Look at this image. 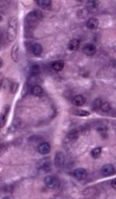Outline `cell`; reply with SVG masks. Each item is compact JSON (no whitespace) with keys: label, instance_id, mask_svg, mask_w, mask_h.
Returning a JSON list of instances; mask_svg holds the SVG:
<instances>
[{"label":"cell","instance_id":"obj_1","mask_svg":"<svg viewBox=\"0 0 116 199\" xmlns=\"http://www.w3.org/2000/svg\"><path fill=\"white\" fill-rule=\"evenodd\" d=\"M17 30H18V19L14 16L10 17L6 29V38L9 42H13L15 41L17 35Z\"/></svg>","mask_w":116,"mask_h":199},{"label":"cell","instance_id":"obj_2","mask_svg":"<svg viewBox=\"0 0 116 199\" xmlns=\"http://www.w3.org/2000/svg\"><path fill=\"white\" fill-rule=\"evenodd\" d=\"M42 13L40 10H32L26 16V18H25L26 26H27L28 28L34 29V28L36 27L40 20L42 19Z\"/></svg>","mask_w":116,"mask_h":199},{"label":"cell","instance_id":"obj_3","mask_svg":"<svg viewBox=\"0 0 116 199\" xmlns=\"http://www.w3.org/2000/svg\"><path fill=\"white\" fill-rule=\"evenodd\" d=\"M44 183L45 186L49 189H56L59 185V180L54 175H48L44 177Z\"/></svg>","mask_w":116,"mask_h":199},{"label":"cell","instance_id":"obj_4","mask_svg":"<svg viewBox=\"0 0 116 199\" xmlns=\"http://www.w3.org/2000/svg\"><path fill=\"white\" fill-rule=\"evenodd\" d=\"M65 156L62 152H57L55 156V165L58 169H62L65 165Z\"/></svg>","mask_w":116,"mask_h":199},{"label":"cell","instance_id":"obj_5","mask_svg":"<svg viewBox=\"0 0 116 199\" xmlns=\"http://www.w3.org/2000/svg\"><path fill=\"white\" fill-rule=\"evenodd\" d=\"M115 173V168L112 164H105L102 166V169H101V173L103 175L104 177H110L112 176Z\"/></svg>","mask_w":116,"mask_h":199},{"label":"cell","instance_id":"obj_6","mask_svg":"<svg viewBox=\"0 0 116 199\" xmlns=\"http://www.w3.org/2000/svg\"><path fill=\"white\" fill-rule=\"evenodd\" d=\"M73 177L77 180L81 181V180H84L87 177V172L85 169L84 168H77L73 171Z\"/></svg>","mask_w":116,"mask_h":199},{"label":"cell","instance_id":"obj_7","mask_svg":"<svg viewBox=\"0 0 116 199\" xmlns=\"http://www.w3.org/2000/svg\"><path fill=\"white\" fill-rule=\"evenodd\" d=\"M38 151L42 155H47L51 151V146L49 145L48 142L42 141L38 145Z\"/></svg>","mask_w":116,"mask_h":199},{"label":"cell","instance_id":"obj_8","mask_svg":"<svg viewBox=\"0 0 116 199\" xmlns=\"http://www.w3.org/2000/svg\"><path fill=\"white\" fill-rule=\"evenodd\" d=\"M11 58L14 62H17L20 58V47L17 42L13 45V48L11 49Z\"/></svg>","mask_w":116,"mask_h":199},{"label":"cell","instance_id":"obj_9","mask_svg":"<svg viewBox=\"0 0 116 199\" xmlns=\"http://www.w3.org/2000/svg\"><path fill=\"white\" fill-rule=\"evenodd\" d=\"M72 104L75 106H77V107H81V106H83L85 104L86 100L84 96L78 94V95H76L72 97Z\"/></svg>","mask_w":116,"mask_h":199},{"label":"cell","instance_id":"obj_10","mask_svg":"<svg viewBox=\"0 0 116 199\" xmlns=\"http://www.w3.org/2000/svg\"><path fill=\"white\" fill-rule=\"evenodd\" d=\"M83 50H84V52L87 55L92 56L96 53L97 48L93 44H87V45L84 47Z\"/></svg>","mask_w":116,"mask_h":199},{"label":"cell","instance_id":"obj_11","mask_svg":"<svg viewBox=\"0 0 116 199\" xmlns=\"http://www.w3.org/2000/svg\"><path fill=\"white\" fill-rule=\"evenodd\" d=\"M86 25H87V27L90 30H96L99 26V20L95 17H92L87 20Z\"/></svg>","mask_w":116,"mask_h":199},{"label":"cell","instance_id":"obj_12","mask_svg":"<svg viewBox=\"0 0 116 199\" xmlns=\"http://www.w3.org/2000/svg\"><path fill=\"white\" fill-rule=\"evenodd\" d=\"M31 51L35 56H40L43 51V48L39 43H35L31 46Z\"/></svg>","mask_w":116,"mask_h":199},{"label":"cell","instance_id":"obj_13","mask_svg":"<svg viewBox=\"0 0 116 199\" xmlns=\"http://www.w3.org/2000/svg\"><path fill=\"white\" fill-rule=\"evenodd\" d=\"M31 93L33 96H35V97H41V96L43 95V93H44V90H43L42 87L39 85H35V86H32L31 90Z\"/></svg>","mask_w":116,"mask_h":199},{"label":"cell","instance_id":"obj_14","mask_svg":"<svg viewBox=\"0 0 116 199\" xmlns=\"http://www.w3.org/2000/svg\"><path fill=\"white\" fill-rule=\"evenodd\" d=\"M80 45V40L74 38V39H72L69 41V44H68V48H69V49L70 50V51H76V50H77L79 48Z\"/></svg>","mask_w":116,"mask_h":199},{"label":"cell","instance_id":"obj_15","mask_svg":"<svg viewBox=\"0 0 116 199\" xmlns=\"http://www.w3.org/2000/svg\"><path fill=\"white\" fill-rule=\"evenodd\" d=\"M64 66H65V62L62 60H58V61L54 62L52 65V68L53 70L56 71V72H60L63 69Z\"/></svg>","mask_w":116,"mask_h":199},{"label":"cell","instance_id":"obj_16","mask_svg":"<svg viewBox=\"0 0 116 199\" xmlns=\"http://www.w3.org/2000/svg\"><path fill=\"white\" fill-rule=\"evenodd\" d=\"M37 4L44 10H49L52 7V2L50 0H39L37 1Z\"/></svg>","mask_w":116,"mask_h":199},{"label":"cell","instance_id":"obj_17","mask_svg":"<svg viewBox=\"0 0 116 199\" xmlns=\"http://www.w3.org/2000/svg\"><path fill=\"white\" fill-rule=\"evenodd\" d=\"M72 113L77 116L80 117H87L90 114V112L85 110H81V109H72Z\"/></svg>","mask_w":116,"mask_h":199},{"label":"cell","instance_id":"obj_18","mask_svg":"<svg viewBox=\"0 0 116 199\" xmlns=\"http://www.w3.org/2000/svg\"><path fill=\"white\" fill-rule=\"evenodd\" d=\"M68 139L70 141H75L79 138V131L77 129H72L69 132L67 135Z\"/></svg>","mask_w":116,"mask_h":199},{"label":"cell","instance_id":"obj_19","mask_svg":"<svg viewBox=\"0 0 116 199\" xmlns=\"http://www.w3.org/2000/svg\"><path fill=\"white\" fill-rule=\"evenodd\" d=\"M9 110H10V106L7 105L6 107H5V110H4V112L2 113V116H1V128L5 125L6 121L7 116H8Z\"/></svg>","mask_w":116,"mask_h":199},{"label":"cell","instance_id":"obj_20","mask_svg":"<svg viewBox=\"0 0 116 199\" xmlns=\"http://www.w3.org/2000/svg\"><path fill=\"white\" fill-rule=\"evenodd\" d=\"M102 149L101 147H97V148H94L93 149H92L90 155H91V156L93 159H98L100 157L101 154H102Z\"/></svg>","mask_w":116,"mask_h":199},{"label":"cell","instance_id":"obj_21","mask_svg":"<svg viewBox=\"0 0 116 199\" xmlns=\"http://www.w3.org/2000/svg\"><path fill=\"white\" fill-rule=\"evenodd\" d=\"M102 103H103V101H102L101 98L95 99L93 102V110H98V109H100Z\"/></svg>","mask_w":116,"mask_h":199},{"label":"cell","instance_id":"obj_22","mask_svg":"<svg viewBox=\"0 0 116 199\" xmlns=\"http://www.w3.org/2000/svg\"><path fill=\"white\" fill-rule=\"evenodd\" d=\"M100 109L104 112H109L111 110V106L108 102H103Z\"/></svg>","mask_w":116,"mask_h":199},{"label":"cell","instance_id":"obj_23","mask_svg":"<svg viewBox=\"0 0 116 199\" xmlns=\"http://www.w3.org/2000/svg\"><path fill=\"white\" fill-rule=\"evenodd\" d=\"M40 72V67L38 65H35L31 68V73L32 76H36Z\"/></svg>","mask_w":116,"mask_h":199},{"label":"cell","instance_id":"obj_24","mask_svg":"<svg viewBox=\"0 0 116 199\" xmlns=\"http://www.w3.org/2000/svg\"><path fill=\"white\" fill-rule=\"evenodd\" d=\"M10 92L13 93V94H15V93L16 92V90H17V89H18V83L16 82H11V84H10Z\"/></svg>","mask_w":116,"mask_h":199},{"label":"cell","instance_id":"obj_25","mask_svg":"<svg viewBox=\"0 0 116 199\" xmlns=\"http://www.w3.org/2000/svg\"><path fill=\"white\" fill-rule=\"evenodd\" d=\"M116 180L115 179H114V180H112V181H111V187H112V188H114V190H115V188H116Z\"/></svg>","mask_w":116,"mask_h":199},{"label":"cell","instance_id":"obj_26","mask_svg":"<svg viewBox=\"0 0 116 199\" xmlns=\"http://www.w3.org/2000/svg\"><path fill=\"white\" fill-rule=\"evenodd\" d=\"M0 61H1V66H1V67H2V58H1V59H0Z\"/></svg>","mask_w":116,"mask_h":199}]
</instances>
